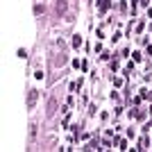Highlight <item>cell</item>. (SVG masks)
I'll use <instances>...</instances> for the list:
<instances>
[{
  "mask_svg": "<svg viewBox=\"0 0 152 152\" xmlns=\"http://www.w3.org/2000/svg\"><path fill=\"white\" fill-rule=\"evenodd\" d=\"M55 107H57V100L52 98V100H50V104H48V116H52V114H55Z\"/></svg>",
  "mask_w": 152,
  "mask_h": 152,
  "instance_id": "cell-1",
  "label": "cell"
},
{
  "mask_svg": "<svg viewBox=\"0 0 152 152\" xmlns=\"http://www.w3.org/2000/svg\"><path fill=\"white\" fill-rule=\"evenodd\" d=\"M34 100H37V91H30V98H27V104H34Z\"/></svg>",
  "mask_w": 152,
  "mask_h": 152,
  "instance_id": "cell-2",
  "label": "cell"
},
{
  "mask_svg": "<svg viewBox=\"0 0 152 152\" xmlns=\"http://www.w3.org/2000/svg\"><path fill=\"white\" fill-rule=\"evenodd\" d=\"M57 12L61 14V12H66V2H64V0H59V5H57Z\"/></svg>",
  "mask_w": 152,
  "mask_h": 152,
  "instance_id": "cell-3",
  "label": "cell"
}]
</instances>
